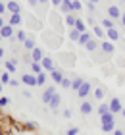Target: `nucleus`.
Masks as SVG:
<instances>
[{"instance_id": "f257e3e1", "label": "nucleus", "mask_w": 125, "mask_h": 135, "mask_svg": "<svg viewBox=\"0 0 125 135\" xmlns=\"http://www.w3.org/2000/svg\"><path fill=\"white\" fill-rule=\"evenodd\" d=\"M54 95H56V87H54V85L44 87V91H42V104H46V106H48V102L52 100Z\"/></svg>"}, {"instance_id": "f03ea898", "label": "nucleus", "mask_w": 125, "mask_h": 135, "mask_svg": "<svg viewBox=\"0 0 125 135\" xmlns=\"http://www.w3.org/2000/svg\"><path fill=\"white\" fill-rule=\"evenodd\" d=\"M92 91H94V89H92V85H91L89 81H85L83 85H81V89L77 91V95H79V99H87V97H89Z\"/></svg>"}, {"instance_id": "7ed1b4c3", "label": "nucleus", "mask_w": 125, "mask_h": 135, "mask_svg": "<svg viewBox=\"0 0 125 135\" xmlns=\"http://www.w3.org/2000/svg\"><path fill=\"white\" fill-rule=\"evenodd\" d=\"M21 83H25L27 87H37V75L35 73H23L21 75Z\"/></svg>"}, {"instance_id": "20e7f679", "label": "nucleus", "mask_w": 125, "mask_h": 135, "mask_svg": "<svg viewBox=\"0 0 125 135\" xmlns=\"http://www.w3.org/2000/svg\"><path fill=\"white\" fill-rule=\"evenodd\" d=\"M108 104H110V112H112V114H121L123 104H121V100H119V99H112Z\"/></svg>"}, {"instance_id": "39448f33", "label": "nucleus", "mask_w": 125, "mask_h": 135, "mask_svg": "<svg viewBox=\"0 0 125 135\" xmlns=\"http://www.w3.org/2000/svg\"><path fill=\"white\" fill-rule=\"evenodd\" d=\"M0 35H2V39H16V35H14V27H12L10 23H6V25L0 29Z\"/></svg>"}, {"instance_id": "423d86ee", "label": "nucleus", "mask_w": 125, "mask_h": 135, "mask_svg": "<svg viewBox=\"0 0 125 135\" xmlns=\"http://www.w3.org/2000/svg\"><path fill=\"white\" fill-rule=\"evenodd\" d=\"M41 64H42V70H44L46 73H50V71H54L56 68H54V60L52 58H48V56H44L41 60Z\"/></svg>"}, {"instance_id": "0eeeda50", "label": "nucleus", "mask_w": 125, "mask_h": 135, "mask_svg": "<svg viewBox=\"0 0 125 135\" xmlns=\"http://www.w3.org/2000/svg\"><path fill=\"white\" fill-rule=\"evenodd\" d=\"M100 48H102V52H106V54H114V52H116L114 42H112V41H108V39L100 42Z\"/></svg>"}, {"instance_id": "6e6552de", "label": "nucleus", "mask_w": 125, "mask_h": 135, "mask_svg": "<svg viewBox=\"0 0 125 135\" xmlns=\"http://www.w3.org/2000/svg\"><path fill=\"white\" fill-rule=\"evenodd\" d=\"M6 10H8L10 14H21V6H19V2H16V0H10V2L6 4Z\"/></svg>"}, {"instance_id": "1a4fd4ad", "label": "nucleus", "mask_w": 125, "mask_h": 135, "mask_svg": "<svg viewBox=\"0 0 125 135\" xmlns=\"http://www.w3.org/2000/svg\"><path fill=\"white\" fill-rule=\"evenodd\" d=\"M64 77L66 75H64V71H62L60 68H56L54 71H50V79H52L54 83H62V81H64Z\"/></svg>"}, {"instance_id": "9d476101", "label": "nucleus", "mask_w": 125, "mask_h": 135, "mask_svg": "<svg viewBox=\"0 0 125 135\" xmlns=\"http://www.w3.org/2000/svg\"><path fill=\"white\" fill-rule=\"evenodd\" d=\"M108 17H112V20H121V10L114 4L108 6Z\"/></svg>"}, {"instance_id": "9b49d317", "label": "nucleus", "mask_w": 125, "mask_h": 135, "mask_svg": "<svg viewBox=\"0 0 125 135\" xmlns=\"http://www.w3.org/2000/svg\"><path fill=\"white\" fill-rule=\"evenodd\" d=\"M119 31H117L116 27H112V29H106V39L112 41V42H116V41H119Z\"/></svg>"}, {"instance_id": "f8f14e48", "label": "nucleus", "mask_w": 125, "mask_h": 135, "mask_svg": "<svg viewBox=\"0 0 125 135\" xmlns=\"http://www.w3.org/2000/svg\"><path fill=\"white\" fill-rule=\"evenodd\" d=\"M60 12L62 14H71L73 12V0H64V2H62V6H60Z\"/></svg>"}, {"instance_id": "ddd939ff", "label": "nucleus", "mask_w": 125, "mask_h": 135, "mask_svg": "<svg viewBox=\"0 0 125 135\" xmlns=\"http://www.w3.org/2000/svg\"><path fill=\"white\" fill-rule=\"evenodd\" d=\"M21 21H23V16H21V14H12L10 20H8V23H10L12 27H19Z\"/></svg>"}, {"instance_id": "4468645a", "label": "nucleus", "mask_w": 125, "mask_h": 135, "mask_svg": "<svg viewBox=\"0 0 125 135\" xmlns=\"http://www.w3.org/2000/svg\"><path fill=\"white\" fill-rule=\"evenodd\" d=\"M29 54H31V60H33V62H41V60L44 58V54H42V50H41L39 46H35Z\"/></svg>"}, {"instance_id": "2eb2a0df", "label": "nucleus", "mask_w": 125, "mask_h": 135, "mask_svg": "<svg viewBox=\"0 0 125 135\" xmlns=\"http://www.w3.org/2000/svg\"><path fill=\"white\" fill-rule=\"evenodd\" d=\"M91 39H94V37H92L89 31H85V33H81V37H79V41H77V45L79 46H85L87 45V42H89Z\"/></svg>"}, {"instance_id": "dca6fc26", "label": "nucleus", "mask_w": 125, "mask_h": 135, "mask_svg": "<svg viewBox=\"0 0 125 135\" xmlns=\"http://www.w3.org/2000/svg\"><path fill=\"white\" fill-rule=\"evenodd\" d=\"M60 104H62V97L56 93V95L52 97V100L48 102V106H50V110H56V108H60Z\"/></svg>"}, {"instance_id": "f3484780", "label": "nucleus", "mask_w": 125, "mask_h": 135, "mask_svg": "<svg viewBox=\"0 0 125 135\" xmlns=\"http://www.w3.org/2000/svg\"><path fill=\"white\" fill-rule=\"evenodd\" d=\"M64 17H66V25L73 29L75 27V21H77V14H73V12H71V14H66Z\"/></svg>"}, {"instance_id": "a211bd4d", "label": "nucleus", "mask_w": 125, "mask_h": 135, "mask_svg": "<svg viewBox=\"0 0 125 135\" xmlns=\"http://www.w3.org/2000/svg\"><path fill=\"white\" fill-rule=\"evenodd\" d=\"M83 83H85V79H83V77H73V79H71V89L75 91V93H77Z\"/></svg>"}, {"instance_id": "6ab92c4d", "label": "nucleus", "mask_w": 125, "mask_h": 135, "mask_svg": "<svg viewBox=\"0 0 125 135\" xmlns=\"http://www.w3.org/2000/svg\"><path fill=\"white\" fill-rule=\"evenodd\" d=\"M81 114H92V104L89 102V100H83L81 102Z\"/></svg>"}, {"instance_id": "aec40b11", "label": "nucleus", "mask_w": 125, "mask_h": 135, "mask_svg": "<svg viewBox=\"0 0 125 135\" xmlns=\"http://www.w3.org/2000/svg\"><path fill=\"white\" fill-rule=\"evenodd\" d=\"M31 73H35V75H39V73H42L44 70H42V64L41 62H31Z\"/></svg>"}, {"instance_id": "412c9836", "label": "nucleus", "mask_w": 125, "mask_h": 135, "mask_svg": "<svg viewBox=\"0 0 125 135\" xmlns=\"http://www.w3.org/2000/svg\"><path fill=\"white\" fill-rule=\"evenodd\" d=\"M35 46H37V45H35V37H27V39H25V42H23V48L31 52Z\"/></svg>"}, {"instance_id": "4be33fe9", "label": "nucleus", "mask_w": 125, "mask_h": 135, "mask_svg": "<svg viewBox=\"0 0 125 135\" xmlns=\"http://www.w3.org/2000/svg\"><path fill=\"white\" fill-rule=\"evenodd\" d=\"M100 46V42L96 41V39H91L89 42H87V45H85V48H87V50H89V52H94L96 50V48Z\"/></svg>"}, {"instance_id": "5701e85b", "label": "nucleus", "mask_w": 125, "mask_h": 135, "mask_svg": "<svg viewBox=\"0 0 125 135\" xmlns=\"http://www.w3.org/2000/svg\"><path fill=\"white\" fill-rule=\"evenodd\" d=\"M46 81H48V73H46V71H42V73L37 75V87H42Z\"/></svg>"}, {"instance_id": "b1692460", "label": "nucleus", "mask_w": 125, "mask_h": 135, "mask_svg": "<svg viewBox=\"0 0 125 135\" xmlns=\"http://www.w3.org/2000/svg\"><path fill=\"white\" fill-rule=\"evenodd\" d=\"M67 37H69V41H73V42H77L79 41V37H81V33L77 31V29H69V33H67Z\"/></svg>"}, {"instance_id": "393cba45", "label": "nucleus", "mask_w": 125, "mask_h": 135, "mask_svg": "<svg viewBox=\"0 0 125 135\" xmlns=\"http://www.w3.org/2000/svg\"><path fill=\"white\" fill-rule=\"evenodd\" d=\"M100 25L104 29H112L114 27V20H112V17H104V20H100Z\"/></svg>"}, {"instance_id": "a878e982", "label": "nucleus", "mask_w": 125, "mask_h": 135, "mask_svg": "<svg viewBox=\"0 0 125 135\" xmlns=\"http://www.w3.org/2000/svg\"><path fill=\"white\" fill-rule=\"evenodd\" d=\"M94 35L98 39H106V29L102 25H94Z\"/></svg>"}, {"instance_id": "bb28decb", "label": "nucleus", "mask_w": 125, "mask_h": 135, "mask_svg": "<svg viewBox=\"0 0 125 135\" xmlns=\"http://www.w3.org/2000/svg\"><path fill=\"white\" fill-rule=\"evenodd\" d=\"M75 29H77L79 33H85L87 31V25H85V21L81 20V17H77V21H75Z\"/></svg>"}, {"instance_id": "cd10ccee", "label": "nucleus", "mask_w": 125, "mask_h": 135, "mask_svg": "<svg viewBox=\"0 0 125 135\" xmlns=\"http://www.w3.org/2000/svg\"><path fill=\"white\" fill-rule=\"evenodd\" d=\"M17 64L14 62V60H8V62H4V68H6V71H10V73H14L17 68H16Z\"/></svg>"}, {"instance_id": "c85d7f7f", "label": "nucleus", "mask_w": 125, "mask_h": 135, "mask_svg": "<svg viewBox=\"0 0 125 135\" xmlns=\"http://www.w3.org/2000/svg\"><path fill=\"white\" fill-rule=\"evenodd\" d=\"M92 95H94V99H96V100H102V99H104V95H106V91H104L102 87H96L94 91H92Z\"/></svg>"}, {"instance_id": "c756f323", "label": "nucleus", "mask_w": 125, "mask_h": 135, "mask_svg": "<svg viewBox=\"0 0 125 135\" xmlns=\"http://www.w3.org/2000/svg\"><path fill=\"white\" fill-rule=\"evenodd\" d=\"M12 81V77H10V71H2L0 73V83L6 85V83H10Z\"/></svg>"}, {"instance_id": "7c9ffc66", "label": "nucleus", "mask_w": 125, "mask_h": 135, "mask_svg": "<svg viewBox=\"0 0 125 135\" xmlns=\"http://www.w3.org/2000/svg\"><path fill=\"white\" fill-rule=\"evenodd\" d=\"M16 39H17V41H19L21 45H23V42H25V39H27V33H25L23 29H17V33H16Z\"/></svg>"}, {"instance_id": "2f4dec72", "label": "nucleus", "mask_w": 125, "mask_h": 135, "mask_svg": "<svg viewBox=\"0 0 125 135\" xmlns=\"http://www.w3.org/2000/svg\"><path fill=\"white\" fill-rule=\"evenodd\" d=\"M108 112H110V104H108V102H102V104L98 106V114L102 116V114H108Z\"/></svg>"}, {"instance_id": "473e14b6", "label": "nucleus", "mask_w": 125, "mask_h": 135, "mask_svg": "<svg viewBox=\"0 0 125 135\" xmlns=\"http://www.w3.org/2000/svg\"><path fill=\"white\" fill-rule=\"evenodd\" d=\"M23 127H25L27 131H35V129H37L39 126H37L35 122H25V124H23Z\"/></svg>"}, {"instance_id": "72a5a7b5", "label": "nucleus", "mask_w": 125, "mask_h": 135, "mask_svg": "<svg viewBox=\"0 0 125 135\" xmlns=\"http://www.w3.org/2000/svg\"><path fill=\"white\" fill-rule=\"evenodd\" d=\"M81 10H83V6H81V0H73V14H79Z\"/></svg>"}, {"instance_id": "f704fd0d", "label": "nucleus", "mask_w": 125, "mask_h": 135, "mask_svg": "<svg viewBox=\"0 0 125 135\" xmlns=\"http://www.w3.org/2000/svg\"><path fill=\"white\" fill-rule=\"evenodd\" d=\"M60 85H62L64 89H71V79H69V77H64V81H62Z\"/></svg>"}, {"instance_id": "c9c22d12", "label": "nucleus", "mask_w": 125, "mask_h": 135, "mask_svg": "<svg viewBox=\"0 0 125 135\" xmlns=\"http://www.w3.org/2000/svg\"><path fill=\"white\" fill-rule=\"evenodd\" d=\"M8 104H10V99H8V97H2V95H0V106H8Z\"/></svg>"}, {"instance_id": "e433bc0d", "label": "nucleus", "mask_w": 125, "mask_h": 135, "mask_svg": "<svg viewBox=\"0 0 125 135\" xmlns=\"http://www.w3.org/2000/svg\"><path fill=\"white\" fill-rule=\"evenodd\" d=\"M66 135H79V127H69L66 131Z\"/></svg>"}, {"instance_id": "4c0bfd02", "label": "nucleus", "mask_w": 125, "mask_h": 135, "mask_svg": "<svg viewBox=\"0 0 125 135\" xmlns=\"http://www.w3.org/2000/svg\"><path fill=\"white\" fill-rule=\"evenodd\" d=\"M87 10H89L91 14H94V12H96V4H92V2H87Z\"/></svg>"}, {"instance_id": "58836bf2", "label": "nucleus", "mask_w": 125, "mask_h": 135, "mask_svg": "<svg viewBox=\"0 0 125 135\" xmlns=\"http://www.w3.org/2000/svg\"><path fill=\"white\" fill-rule=\"evenodd\" d=\"M27 2H29V6H31V8H35V6H39V0H27Z\"/></svg>"}, {"instance_id": "ea45409f", "label": "nucleus", "mask_w": 125, "mask_h": 135, "mask_svg": "<svg viewBox=\"0 0 125 135\" xmlns=\"http://www.w3.org/2000/svg\"><path fill=\"white\" fill-rule=\"evenodd\" d=\"M64 118H71V110H69V108L64 110Z\"/></svg>"}, {"instance_id": "a19ab883", "label": "nucleus", "mask_w": 125, "mask_h": 135, "mask_svg": "<svg viewBox=\"0 0 125 135\" xmlns=\"http://www.w3.org/2000/svg\"><path fill=\"white\" fill-rule=\"evenodd\" d=\"M4 12H6V4L0 2V16H4Z\"/></svg>"}, {"instance_id": "79ce46f5", "label": "nucleus", "mask_w": 125, "mask_h": 135, "mask_svg": "<svg viewBox=\"0 0 125 135\" xmlns=\"http://www.w3.org/2000/svg\"><path fill=\"white\" fill-rule=\"evenodd\" d=\"M50 2H52L54 6H58V8H60V6H62V2H64V0H50Z\"/></svg>"}, {"instance_id": "37998d69", "label": "nucleus", "mask_w": 125, "mask_h": 135, "mask_svg": "<svg viewBox=\"0 0 125 135\" xmlns=\"http://www.w3.org/2000/svg\"><path fill=\"white\" fill-rule=\"evenodd\" d=\"M8 85H12V87H17V85H19V81H17V79H12Z\"/></svg>"}, {"instance_id": "c03bdc74", "label": "nucleus", "mask_w": 125, "mask_h": 135, "mask_svg": "<svg viewBox=\"0 0 125 135\" xmlns=\"http://www.w3.org/2000/svg\"><path fill=\"white\" fill-rule=\"evenodd\" d=\"M21 93H23V97H27V99H31V91H27V89H23Z\"/></svg>"}, {"instance_id": "a18cd8bd", "label": "nucleus", "mask_w": 125, "mask_h": 135, "mask_svg": "<svg viewBox=\"0 0 125 135\" xmlns=\"http://www.w3.org/2000/svg\"><path fill=\"white\" fill-rule=\"evenodd\" d=\"M6 23H8V21H4V16H0V29H2Z\"/></svg>"}, {"instance_id": "49530a36", "label": "nucleus", "mask_w": 125, "mask_h": 135, "mask_svg": "<svg viewBox=\"0 0 125 135\" xmlns=\"http://www.w3.org/2000/svg\"><path fill=\"white\" fill-rule=\"evenodd\" d=\"M119 23L125 27V12H121V20H119Z\"/></svg>"}, {"instance_id": "de8ad7c7", "label": "nucleus", "mask_w": 125, "mask_h": 135, "mask_svg": "<svg viewBox=\"0 0 125 135\" xmlns=\"http://www.w3.org/2000/svg\"><path fill=\"white\" fill-rule=\"evenodd\" d=\"M114 135H125V133H123V129H116V131H114Z\"/></svg>"}, {"instance_id": "09e8293b", "label": "nucleus", "mask_w": 125, "mask_h": 135, "mask_svg": "<svg viewBox=\"0 0 125 135\" xmlns=\"http://www.w3.org/2000/svg\"><path fill=\"white\" fill-rule=\"evenodd\" d=\"M4 58V48H0V60Z\"/></svg>"}, {"instance_id": "8fccbe9b", "label": "nucleus", "mask_w": 125, "mask_h": 135, "mask_svg": "<svg viewBox=\"0 0 125 135\" xmlns=\"http://www.w3.org/2000/svg\"><path fill=\"white\" fill-rule=\"evenodd\" d=\"M39 4H48V0H39Z\"/></svg>"}, {"instance_id": "3c124183", "label": "nucleus", "mask_w": 125, "mask_h": 135, "mask_svg": "<svg viewBox=\"0 0 125 135\" xmlns=\"http://www.w3.org/2000/svg\"><path fill=\"white\" fill-rule=\"evenodd\" d=\"M87 2H92V4H98V0H87Z\"/></svg>"}, {"instance_id": "603ef678", "label": "nucleus", "mask_w": 125, "mask_h": 135, "mask_svg": "<svg viewBox=\"0 0 125 135\" xmlns=\"http://www.w3.org/2000/svg\"><path fill=\"white\" fill-rule=\"evenodd\" d=\"M0 135H4V127L2 126H0Z\"/></svg>"}, {"instance_id": "864d4df0", "label": "nucleus", "mask_w": 125, "mask_h": 135, "mask_svg": "<svg viewBox=\"0 0 125 135\" xmlns=\"http://www.w3.org/2000/svg\"><path fill=\"white\" fill-rule=\"evenodd\" d=\"M121 116H123V118H125V106H123V110H121Z\"/></svg>"}, {"instance_id": "5fc2aeb1", "label": "nucleus", "mask_w": 125, "mask_h": 135, "mask_svg": "<svg viewBox=\"0 0 125 135\" xmlns=\"http://www.w3.org/2000/svg\"><path fill=\"white\" fill-rule=\"evenodd\" d=\"M2 87H4V85H2V83H0V95H2Z\"/></svg>"}, {"instance_id": "6e6d98bb", "label": "nucleus", "mask_w": 125, "mask_h": 135, "mask_svg": "<svg viewBox=\"0 0 125 135\" xmlns=\"http://www.w3.org/2000/svg\"><path fill=\"white\" fill-rule=\"evenodd\" d=\"M0 112H2V106H0Z\"/></svg>"}, {"instance_id": "4d7b16f0", "label": "nucleus", "mask_w": 125, "mask_h": 135, "mask_svg": "<svg viewBox=\"0 0 125 135\" xmlns=\"http://www.w3.org/2000/svg\"><path fill=\"white\" fill-rule=\"evenodd\" d=\"M121 2H125V0H121Z\"/></svg>"}]
</instances>
